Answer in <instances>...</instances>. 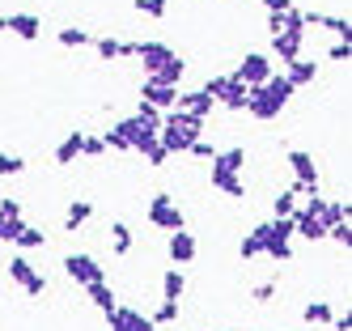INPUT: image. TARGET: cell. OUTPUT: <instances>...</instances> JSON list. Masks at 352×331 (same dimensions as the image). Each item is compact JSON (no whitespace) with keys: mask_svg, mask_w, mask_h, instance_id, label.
<instances>
[{"mask_svg":"<svg viewBox=\"0 0 352 331\" xmlns=\"http://www.w3.org/2000/svg\"><path fill=\"white\" fill-rule=\"evenodd\" d=\"M5 272H9V280H13V285L26 293V297H43V293H47V276L26 259V255H13V259L5 264Z\"/></svg>","mask_w":352,"mask_h":331,"instance_id":"8992f818","label":"cell"},{"mask_svg":"<svg viewBox=\"0 0 352 331\" xmlns=\"http://www.w3.org/2000/svg\"><path fill=\"white\" fill-rule=\"evenodd\" d=\"M166 255H170V268H183V264H191L195 255H199V242H195V234L191 229H179V234H170V242H166Z\"/></svg>","mask_w":352,"mask_h":331,"instance_id":"4fadbf2b","label":"cell"},{"mask_svg":"<svg viewBox=\"0 0 352 331\" xmlns=\"http://www.w3.org/2000/svg\"><path fill=\"white\" fill-rule=\"evenodd\" d=\"M255 234L263 246V259H276V264L293 259V221L289 217H272V221L255 225Z\"/></svg>","mask_w":352,"mask_h":331,"instance_id":"3957f363","label":"cell"},{"mask_svg":"<svg viewBox=\"0 0 352 331\" xmlns=\"http://www.w3.org/2000/svg\"><path fill=\"white\" fill-rule=\"evenodd\" d=\"M174 111H187V115L208 119V115L217 111V102H212L204 89H179V102H174Z\"/></svg>","mask_w":352,"mask_h":331,"instance_id":"5bb4252c","label":"cell"},{"mask_svg":"<svg viewBox=\"0 0 352 331\" xmlns=\"http://www.w3.org/2000/svg\"><path fill=\"white\" fill-rule=\"evenodd\" d=\"M102 153H107L102 136H85V140H81V158H102Z\"/></svg>","mask_w":352,"mask_h":331,"instance_id":"60d3db41","label":"cell"},{"mask_svg":"<svg viewBox=\"0 0 352 331\" xmlns=\"http://www.w3.org/2000/svg\"><path fill=\"white\" fill-rule=\"evenodd\" d=\"M132 225L128 221H111V246H115V255H128L132 250Z\"/></svg>","mask_w":352,"mask_h":331,"instance_id":"4dcf8cb0","label":"cell"},{"mask_svg":"<svg viewBox=\"0 0 352 331\" xmlns=\"http://www.w3.org/2000/svg\"><path fill=\"white\" fill-rule=\"evenodd\" d=\"M81 140H85V132H72V136H64L60 145H56V166H72L81 158Z\"/></svg>","mask_w":352,"mask_h":331,"instance_id":"d4e9b609","label":"cell"},{"mask_svg":"<svg viewBox=\"0 0 352 331\" xmlns=\"http://www.w3.org/2000/svg\"><path fill=\"white\" fill-rule=\"evenodd\" d=\"M263 9H267V17H276V13H289L293 0H263Z\"/></svg>","mask_w":352,"mask_h":331,"instance_id":"f6af8a7d","label":"cell"},{"mask_svg":"<svg viewBox=\"0 0 352 331\" xmlns=\"http://www.w3.org/2000/svg\"><path fill=\"white\" fill-rule=\"evenodd\" d=\"M26 170V158H17V153H0V178H13Z\"/></svg>","mask_w":352,"mask_h":331,"instance_id":"836d02e7","label":"cell"},{"mask_svg":"<svg viewBox=\"0 0 352 331\" xmlns=\"http://www.w3.org/2000/svg\"><path fill=\"white\" fill-rule=\"evenodd\" d=\"M250 297H255L259 306H267V301L276 297V280H263V285H255V289H250Z\"/></svg>","mask_w":352,"mask_h":331,"instance_id":"7bdbcfd3","label":"cell"},{"mask_svg":"<svg viewBox=\"0 0 352 331\" xmlns=\"http://www.w3.org/2000/svg\"><path fill=\"white\" fill-rule=\"evenodd\" d=\"M301 319H306L310 327H331L336 310H331V301H306V310H301Z\"/></svg>","mask_w":352,"mask_h":331,"instance_id":"4316f807","label":"cell"},{"mask_svg":"<svg viewBox=\"0 0 352 331\" xmlns=\"http://www.w3.org/2000/svg\"><path fill=\"white\" fill-rule=\"evenodd\" d=\"M285 81L293 85V94L297 89H306V85H314V76H318V64L314 60H306V56H301V60H293V64H285Z\"/></svg>","mask_w":352,"mask_h":331,"instance_id":"ac0fdd59","label":"cell"},{"mask_svg":"<svg viewBox=\"0 0 352 331\" xmlns=\"http://www.w3.org/2000/svg\"><path fill=\"white\" fill-rule=\"evenodd\" d=\"M238 255H242V259H259V255H263V246H259V234H255V229H250V234L238 242Z\"/></svg>","mask_w":352,"mask_h":331,"instance_id":"e575fe53","label":"cell"},{"mask_svg":"<svg viewBox=\"0 0 352 331\" xmlns=\"http://www.w3.org/2000/svg\"><path fill=\"white\" fill-rule=\"evenodd\" d=\"M234 76H238V81H242L246 89H259V85L267 81V76H272V56H263V51H246Z\"/></svg>","mask_w":352,"mask_h":331,"instance_id":"9c48e42d","label":"cell"},{"mask_svg":"<svg viewBox=\"0 0 352 331\" xmlns=\"http://www.w3.org/2000/svg\"><path fill=\"white\" fill-rule=\"evenodd\" d=\"M289 170H293V183L306 191V195L318 191V162L310 158L306 149H293V153H289Z\"/></svg>","mask_w":352,"mask_h":331,"instance_id":"30bf717a","label":"cell"},{"mask_svg":"<svg viewBox=\"0 0 352 331\" xmlns=\"http://www.w3.org/2000/svg\"><path fill=\"white\" fill-rule=\"evenodd\" d=\"M183 76H187V60L179 56V51H174V56L162 64V72L153 76V81H162V85H174V89H179V81H183Z\"/></svg>","mask_w":352,"mask_h":331,"instance_id":"cb8c5ba5","label":"cell"},{"mask_svg":"<svg viewBox=\"0 0 352 331\" xmlns=\"http://www.w3.org/2000/svg\"><path fill=\"white\" fill-rule=\"evenodd\" d=\"M140 102L166 115V111H174V102H179V89H174V85H162V81H153V76H144V81H140Z\"/></svg>","mask_w":352,"mask_h":331,"instance_id":"7c38bea8","label":"cell"},{"mask_svg":"<svg viewBox=\"0 0 352 331\" xmlns=\"http://www.w3.org/2000/svg\"><path fill=\"white\" fill-rule=\"evenodd\" d=\"M64 272H68V280H77V285H98V280H107V272H102V264L94 259V255H85V250H77V255H64Z\"/></svg>","mask_w":352,"mask_h":331,"instance_id":"ba28073f","label":"cell"},{"mask_svg":"<svg viewBox=\"0 0 352 331\" xmlns=\"http://www.w3.org/2000/svg\"><path fill=\"white\" fill-rule=\"evenodd\" d=\"M187 293V276H183V268H166L162 272V301H179Z\"/></svg>","mask_w":352,"mask_h":331,"instance_id":"44dd1931","label":"cell"},{"mask_svg":"<svg viewBox=\"0 0 352 331\" xmlns=\"http://www.w3.org/2000/svg\"><path fill=\"white\" fill-rule=\"evenodd\" d=\"M327 60H336V64H348V60H352V43H336L331 51H327Z\"/></svg>","mask_w":352,"mask_h":331,"instance_id":"ee69618b","label":"cell"},{"mask_svg":"<svg viewBox=\"0 0 352 331\" xmlns=\"http://www.w3.org/2000/svg\"><path fill=\"white\" fill-rule=\"evenodd\" d=\"M148 323H153L157 331H162V327H170V323H179V301H162L157 310L148 314Z\"/></svg>","mask_w":352,"mask_h":331,"instance_id":"1f68e13d","label":"cell"},{"mask_svg":"<svg viewBox=\"0 0 352 331\" xmlns=\"http://www.w3.org/2000/svg\"><path fill=\"white\" fill-rule=\"evenodd\" d=\"M132 331H157V327H153V323H148V319H144V314H140V319H136V327H132Z\"/></svg>","mask_w":352,"mask_h":331,"instance_id":"681fc988","label":"cell"},{"mask_svg":"<svg viewBox=\"0 0 352 331\" xmlns=\"http://www.w3.org/2000/svg\"><path fill=\"white\" fill-rule=\"evenodd\" d=\"M212 174H242L246 170V149L234 145V149H217V158L208 162Z\"/></svg>","mask_w":352,"mask_h":331,"instance_id":"2e32d148","label":"cell"},{"mask_svg":"<svg viewBox=\"0 0 352 331\" xmlns=\"http://www.w3.org/2000/svg\"><path fill=\"white\" fill-rule=\"evenodd\" d=\"M21 217H0V242H17V234H21Z\"/></svg>","mask_w":352,"mask_h":331,"instance_id":"8d00e7d4","label":"cell"},{"mask_svg":"<svg viewBox=\"0 0 352 331\" xmlns=\"http://www.w3.org/2000/svg\"><path fill=\"white\" fill-rule=\"evenodd\" d=\"M85 293H89V301H94V306H98V310H102V314H111L115 306H119V301H115V289L107 285V280H98V285H89Z\"/></svg>","mask_w":352,"mask_h":331,"instance_id":"83f0119b","label":"cell"},{"mask_svg":"<svg viewBox=\"0 0 352 331\" xmlns=\"http://www.w3.org/2000/svg\"><path fill=\"white\" fill-rule=\"evenodd\" d=\"M199 89H204L212 102H217V107H225V111H246V98H250V89L238 81V76L230 72V76H208V81L204 85H199Z\"/></svg>","mask_w":352,"mask_h":331,"instance_id":"277c9868","label":"cell"},{"mask_svg":"<svg viewBox=\"0 0 352 331\" xmlns=\"http://www.w3.org/2000/svg\"><path fill=\"white\" fill-rule=\"evenodd\" d=\"M0 217H21V204L17 200H0Z\"/></svg>","mask_w":352,"mask_h":331,"instance_id":"7dc6e473","label":"cell"},{"mask_svg":"<svg viewBox=\"0 0 352 331\" xmlns=\"http://www.w3.org/2000/svg\"><path fill=\"white\" fill-rule=\"evenodd\" d=\"M136 5V13H144V17H166V0H132Z\"/></svg>","mask_w":352,"mask_h":331,"instance_id":"ab89813d","label":"cell"},{"mask_svg":"<svg viewBox=\"0 0 352 331\" xmlns=\"http://www.w3.org/2000/svg\"><path fill=\"white\" fill-rule=\"evenodd\" d=\"M289 98H293V85L285 81V76H267V81L259 85V89H250V98H246V111L255 115L259 123H272L276 115H280L285 107H289Z\"/></svg>","mask_w":352,"mask_h":331,"instance_id":"7a4b0ae2","label":"cell"},{"mask_svg":"<svg viewBox=\"0 0 352 331\" xmlns=\"http://www.w3.org/2000/svg\"><path fill=\"white\" fill-rule=\"evenodd\" d=\"M204 123H208V119L187 115V111H166V115H162V127H157V145L170 153V158H174V153H187L191 140L204 136Z\"/></svg>","mask_w":352,"mask_h":331,"instance_id":"6da1fadb","label":"cell"},{"mask_svg":"<svg viewBox=\"0 0 352 331\" xmlns=\"http://www.w3.org/2000/svg\"><path fill=\"white\" fill-rule=\"evenodd\" d=\"M148 225L162 229V234H179V229H187V217H183L179 204H174L170 191H153V200H148Z\"/></svg>","mask_w":352,"mask_h":331,"instance_id":"5b68a950","label":"cell"},{"mask_svg":"<svg viewBox=\"0 0 352 331\" xmlns=\"http://www.w3.org/2000/svg\"><path fill=\"white\" fill-rule=\"evenodd\" d=\"M94 39L81 30V25H64V30H60V47H72V51H77V47H89Z\"/></svg>","mask_w":352,"mask_h":331,"instance_id":"d6a6232c","label":"cell"},{"mask_svg":"<svg viewBox=\"0 0 352 331\" xmlns=\"http://www.w3.org/2000/svg\"><path fill=\"white\" fill-rule=\"evenodd\" d=\"M144 162H148V166H153V170H162V166L170 162V153H166V149L157 145V149H153V153H148V158H144Z\"/></svg>","mask_w":352,"mask_h":331,"instance_id":"bcb514c9","label":"cell"},{"mask_svg":"<svg viewBox=\"0 0 352 331\" xmlns=\"http://www.w3.org/2000/svg\"><path fill=\"white\" fill-rule=\"evenodd\" d=\"M208 183H212L221 195H230V200H242V195H246L242 174H212V170H208Z\"/></svg>","mask_w":352,"mask_h":331,"instance_id":"7402d4cb","label":"cell"},{"mask_svg":"<svg viewBox=\"0 0 352 331\" xmlns=\"http://www.w3.org/2000/svg\"><path fill=\"white\" fill-rule=\"evenodd\" d=\"M306 25H322V30H331L340 43H352V21L340 17V13H306Z\"/></svg>","mask_w":352,"mask_h":331,"instance_id":"d6986e66","label":"cell"},{"mask_svg":"<svg viewBox=\"0 0 352 331\" xmlns=\"http://www.w3.org/2000/svg\"><path fill=\"white\" fill-rule=\"evenodd\" d=\"M301 47H306V34H289V30L272 34V56L280 60V64H293V60H301Z\"/></svg>","mask_w":352,"mask_h":331,"instance_id":"9a60e30c","label":"cell"},{"mask_svg":"<svg viewBox=\"0 0 352 331\" xmlns=\"http://www.w3.org/2000/svg\"><path fill=\"white\" fill-rule=\"evenodd\" d=\"M94 51H98V56H102V60H119V39H94Z\"/></svg>","mask_w":352,"mask_h":331,"instance_id":"f35d334b","label":"cell"},{"mask_svg":"<svg viewBox=\"0 0 352 331\" xmlns=\"http://www.w3.org/2000/svg\"><path fill=\"white\" fill-rule=\"evenodd\" d=\"M21 255H26V250H43L47 246V229L43 225H21V234H17V242H13Z\"/></svg>","mask_w":352,"mask_h":331,"instance_id":"484cf974","label":"cell"},{"mask_svg":"<svg viewBox=\"0 0 352 331\" xmlns=\"http://www.w3.org/2000/svg\"><path fill=\"white\" fill-rule=\"evenodd\" d=\"M170 56H174V47H170V43H157V39H140V43H136V60H140L144 76H157L162 64H166Z\"/></svg>","mask_w":352,"mask_h":331,"instance_id":"8fae6325","label":"cell"},{"mask_svg":"<svg viewBox=\"0 0 352 331\" xmlns=\"http://www.w3.org/2000/svg\"><path fill=\"white\" fill-rule=\"evenodd\" d=\"M0 30H5V17H0Z\"/></svg>","mask_w":352,"mask_h":331,"instance_id":"f907efd6","label":"cell"},{"mask_svg":"<svg viewBox=\"0 0 352 331\" xmlns=\"http://www.w3.org/2000/svg\"><path fill=\"white\" fill-rule=\"evenodd\" d=\"M89 217H94V204L89 200H72L68 213H64V229H68V234H77V229L89 225Z\"/></svg>","mask_w":352,"mask_h":331,"instance_id":"ffe728a7","label":"cell"},{"mask_svg":"<svg viewBox=\"0 0 352 331\" xmlns=\"http://www.w3.org/2000/svg\"><path fill=\"white\" fill-rule=\"evenodd\" d=\"M352 217V204H348V195L344 200H327V209H322V225L331 229V225H344Z\"/></svg>","mask_w":352,"mask_h":331,"instance_id":"f1b7e54d","label":"cell"},{"mask_svg":"<svg viewBox=\"0 0 352 331\" xmlns=\"http://www.w3.org/2000/svg\"><path fill=\"white\" fill-rule=\"evenodd\" d=\"M136 319H140V310H132V306H115V310L107 314V327L111 331H132Z\"/></svg>","mask_w":352,"mask_h":331,"instance_id":"f546056e","label":"cell"},{"mask_svg":"<svg viewBox=\"0 0 352 331\" xmlns=\"http://www.w3.org/2000/svg\"><path fill=\"white\" fill-rule=\"evenodd\" d=\"M5 30H9V34H17L21 43H38L43 21H38L34 13H13V17H5Z\"/></svg>","mask_w":352,"mask_h":331,"instance_id":"e0dca14e","label":"cell"},{"mask_svg":"<svg viewBox=\"0 0 352 331\" xmlns=\"http://www.w3.org/2000/svg\"><path fill=\"white\" fill-rule=\"evenodd\" d=\"M187 153H191L195 162H212V158H217V145L199 136V140H191V149H187Z\"/></svg>","mask_w":352,"mask_h":331,"instance_id":"d590c367","label":"cell"},{"mask_svg":"<svg viewBox=\"0 0 352 331\" xmlns=\"http://www.w3.org/2000/svg\"><path fill=\"white\" fill-rule=\"evenodd\" d=\"M327 238L340 242V246L348 250V246H352V229H348V221H344V225H331V229H327Z\"/></svg>","mask_w":352,"mask_h":331,"instance_id":"b9f144b4","label":"cell"},{"mask_svg":"<svg viewBox=\"0 0 352 331\" xmlns=\"http://www.w3.org/2000/svg\"><path fill=\"white\" fill-rule=\"evenodd\" d=\"M132 115H136V119H140V123L148 127V132H157V127H162V111H153V107H144V102H140V107H136Z\"/></svg>","mask_w":352,"mask_h":331,"instance_id":"74e56055","label":"cell"},{"mask_svg":"<svg viewBox=\"0 0 352 331\" xmlns=\"http://www.w3.org/2000/svg\"><path fill=\"white\" fill-rule=\"evenodd\" d=\"M301 195H306V191H301L297 183H293L289 191H276V195H272V217H293V213H297V200H301Z\"/></svg>","mask_w":352,"mask_h":331,"instance_id":"603a6c76","label":"cell"},{"mask_svg":"<svg viewBox=\"0 0 352 331\" xmlns=\"http://www.w3.org/2000/svg\"><path fill=\"white\" fill-rule=\"evenodd\" d=\"M115 132L123 136V145H128V153H140V158H148V153L157 149V132H148V127L136 119V115H128V119H119V123H111Z\"/></svg>","mask_w":352,"mask_h":331,"instance_id":"52a82bcc","label":"cell"},{"mask_svg":"<svg viewBox=\"0 0 352 331\" xmlns=\"http://www.w3.org/2000/svg\"><path fill=\"white\" fill-rule=\"evenodd\" d=\"M331 331H352V314H348V310L336 314V319H331Z\"/></svg>","mask_w":352,"mask_h":331,"instance_id":"c3c4849f","label":"cell"}]
</instances>
